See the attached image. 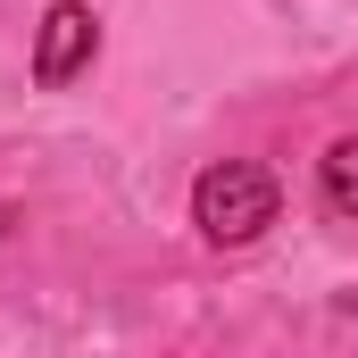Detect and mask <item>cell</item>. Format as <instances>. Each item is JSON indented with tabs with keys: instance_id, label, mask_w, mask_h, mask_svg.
Listing matches in <instances>:
<instances>
[{
	"instance_id": "cell-1",
	"label": "cell",
	"mask_w": 358,
	"mask_h": 358,
	"mask_svg": "<svg viewBox=\"0 0 358 358\" xmlns=\"http://www.w3.org/2000/svg\"><path fill=\"white\" fill-rule=\"evenodd\" d=\"M192 225H200L208 242H225V250L259 242V234L275 225V176L267 167H242V159L208 167V176L192 183Z\"/></svg>"
},
{
	"instance_id": "cell-2",
	"label": "cell",
	"mask_w": 358,
	"mask_h": 358,
	"mask_svg": "<svg viewBox=\"0 0 358 358\" xmlns=\"http://www.w3.org/2000/svg\"><path fill=\"white\" fill-rule=\"evenodd\" d=\"M92 42H100V25H92L84 0H59L50 17H42V42H34V76L42 84H67L76 67L92 59Z\"/></svg>"
},
{
	"instance_id": "cell-3",
	"label": "cell",
	"mask_w": 358,
	"mask_h": 358,
	"mask_svg": "<svg viewBox=\"0 0 358 358\" xmlns=\"http://www.w3.org/2000/svg\"><path fill=\"white\" fill-rule=\"evenodd\" d=\"M317 183H325V208H342V217H358V134H342V142L325 150V167H317Z\"/></svg>"
}]
</instances>
